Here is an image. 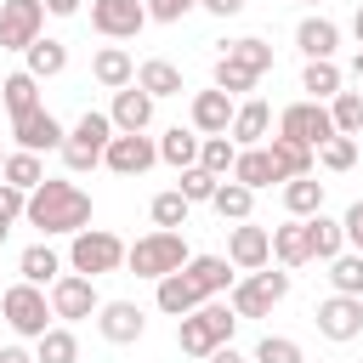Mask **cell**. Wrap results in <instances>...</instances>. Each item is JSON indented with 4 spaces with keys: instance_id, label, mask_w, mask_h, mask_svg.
Here are the masks:
<instances>
[{
    "instance_id": "1",
    "label": "cell",
    "mask_w": 363,
    "mask_h": 363,
    "mask_svg": "<svg viewBox=\"0 0 363 363\" xmlns=\"http://www.w3.org/2000/svg\"><path fill=\"white\" fill-rule=\"evenodd\" d=\"M23 221L28 227H40L45 238H57V233H85L91 227V193L79 187V182H62V176H45L34 193H28V210H23Z\"/></svg>"
},
{
    "instance_id": "2",
    "label": "cell",
    "mask_w": 363,
    "mask_h": 363,
    "mask_svg": "<svg viewBox=\"0 0 363 363\" xmlns=\"http://www.w3.org/2000/svg\"><path fill=\"white\" fill-rule=\"evenodd\" d=\"M233 329H238V312L227 301H204L199 312L176 318V346L187 357H210L216 346H233Z\"/></svg>"
},
{
    "instance_id": "3",
    "label": "cell",
    "mask_w": 363,
    "mask_h": 363,
    "mask_svg": "<svg viewBox=\"0 0 363 363\" xmlns=\"http://www.w3.org/2000/svg\"><path fill=\"white\" fill-rule=\"evenodd\" d=\"M193 255H187V238L182 233H147V238H136V244H125V267L136 272V278H170V272H182Z\"/></svg>"
},
{
    "instance_id": "4",
    "label": "cell",
    "mask_w": 363,
    "mask_h": 363,
    "mask_svg": "<svg viewBox=\"0 0 363 363\" xmlns=\"http://www.w3.org/2000/svg\"><path fill=\"white\" fill-rule=\"evenodd\" d=\"M68 267H74L79 278L119 272V267H125V238L108 233V227H85V233H74V244H68Z\"/></svg>"
},
{
    "instance_id": "5",
    "label": "cell",
    "mask_w": 363,
    "mask_h": 363,
    "mask_svg": "<svg viewBox=\"0 0 363 363\" xmlns=\"http://www.w3.org/2000/svg\"><path fill=\"white\" fill-rule=\"evenodd\" d=\"M289 295V272H250V278H238L233 289H227V306L238 312V318H267L278 301Z\"/></svg>"
},
{
    "instance_id": "6",
    "label": "cell",
    "mask_w": 363,
    "mask_h": 363,
    "mask_svg": "<svg viewBox=\"0 0 363 363\" xmlns=\"http://www.w3.org/2000/svg\"><path fill=\"white\" fill-rule=\"evenodd\" d=\"M0 312H6V323H11L17 335H28V340H40V335L51 329V301H45V289H34V284H11V289L0 295Z\"/></svg>"
},
{
    "instance_id": "7",
    "label": "cell",
    "mask_w": 363,
    "mask_h": 363,
    "mask_svg": "<svg viewBox=\"0 0 363 363\" xmlns=\"http://www.w3.org/2000/svg\"><path fill=\"white\" fill-rule=\"evenodd\" d=\"M278 136H289V142H301V147H323L329 136H335V119H329V102H289L284 113H278Z\"/></svg>"
},
{
    "instance_id": "8",
    "label": "cell",
    "mask_w": 363,
    "mask_h": 363,
    "mask_svg": "<svg viewBox=\"0 0 363 363\" xmlns=\"http://www.w3.org/2000/svg\"><path fill=\"white\" fill-rule=\"evenodd\" d=\"M45 28V0H0V51H28Z\"/></svg>"
},
{
    "instance_id": "9",
    "label": "cell",
    "mask_w": 363,
    "mask_h": 363,
    "mask_svg": "<svg viewBox=\"0 0 363 363\" xmlns=\"http://www.w3.org/2000/svg\"><path fill=\"white\" fill-rule=\"evenodd\" d=\"M91 28L102 40H136L147 28V6L142 0H91Z\"/></svg>"
},
{
    "instance_id": "10",
    "label": "cell",
    "mask_w": 363,
    "mask_h": 363,
    "mask_svg": "<svg viewBox=\"0 0 363 363\" xmlns=\"http://www.w3.org/2000/svg\"><path fill=\"white\" fill-rule=\"evenodd\" d=\"M45 301H51V318H68V323H79V318H96V284L91 278H79V272H62L51 289H45Z\"/></svg>"
},
{
    "instance_id": "11",
    "label": "cell",
    "mask_w": 363,
    "mask_h": 363,
    "mask_svg": "<svg viewBox=\"0 0 363 363\" xmlns=\"http://www.w3.org/2000/svg\"><path fill=\"white\" fill-rule=\"evenodd\" d=\"M102 164H108L113 176H142V170L159 164V142L142 136V130H136V136H119V130H113V142L102 147Z\"/></svg>"
},
{
    "instance_id": "12",
    "label": "cell",
    "mask_w": 363,
    "mask_h": 363,
    "mask_svg": "<svg viewBox=\"0 0 363 363\" xmlns=\"http://www.w3.org/2000/svg\"><path fill=\"white\" fill-rule=\"evenodd\" d=\"M227 261L238 272H261L272 261V227H255V221H233L227 233Z\"/></svg>"
},
{
    "instance_id": "13",
    "label": "cell",
    "mask_w": 363,
    "mask_h": 363,
    "mask_svg": "<svg viewBox=\"0 0 363 363\" xmlns=\"http://www.w3.org/2000/svg\"><path fill=\"white\" fill-rule=\"evenodd\" d=\"M312 323H318L323 340H357L363 335V301L357 295H329V301H318Z\"/></svg>"
},
{
    "instance_id": "14",
    "label": "cell",
    "mask_w": 363,
    "mask_h": 363,
    "mask_svg": "<svg viewBox=\"0 0 363 363\" xmlns=\"http://www.w3.org/2000/svg\"><path fill=\"white\" fill-rule=\"evenodd\" d=\"M11 136H17V147H23V153H57V147L68 142V130H62V125H57V113H45V108H34V113L11 119Z\"/></svg>"
},
{
    "instance_id": "15",
    "label": "cell",
    "mask_w": 363,
    "mask_h": 363,
    "mask_svg": "<svg viewBox=\"0 0 363 363\" xmlns=\"http://www.w3.org/2000/svg\"><path fill=\"white\" fill-rule=\"evenodd\" d=\"M142 329H147V318H142L136 301H102V306H96V335H102V340L130 346V340H142Z\"/></svg>"
},
{
    "instance_id": "16",
    "label": "cell",
    "mask_w": 363,
    "mask_h": 363,
    "mask_svg": "<svg viewBox=\"0 0 363 363\" xmlns=\"http://www.w3.org/2000/svg\"><path fill=\"white\" fill-rule=\"evenodd\" d=\"M108 119H113V130H119V136H136V130H147V125H153V96H147L142 85H125V91H113Z\"/></svg>"
},
{
    "instance_id": "17",
    "label": "cell",
    "mask_w": 363,
    "mask_h": 363,
    "mask_svg": "<svg viewBox=\"0 0 363 363\" xmlns=\"http://www.w3.org/2000/svg\"><path fill=\"white\" fill-rule=\"evenodd\" d=\"M295 45L306 51V62H335L340 28H335L329 17H301V23H295Z\"/></svg>"
},
{
    "instance_id": "18",
    "label": "cell",
    "mask_w": 363,
    "mask_h": 363,
    "mask_svg": "<svg viewBox=\"0 0 363 363\" xmlns=\"http://www.w3.org/2000/svg\"><path fill=\"white\" fill-rule=\"evenodd\" d=\"M227 125H233V96L227 91H199L193 96V130L199 136H227Z\"/></svg>"
},
{
    "instance_id": "19",
    "label": "cell",
    "mask_w": 363,
    "mask_h": 363,
    "mask_svg": "<svg viewBox=\"0 0 363 363\" xmlns=\"http://www.w3.org/2000/svg\"><path fill=\"white\" fill-rule=\"evenodd\" d=\"M91 79H96V85H108V91L136 85V62H130V51H125V45H102V51L91 57Z\"/></svg>"
},
{
    "instance_id": "20",
    "label": "cell",
    "mask_w": 363,
    "mask_h": 363,
    "mask_svg": "<svg viewBox=\"0 0 363 363\" xmlns=\"http://www.w3.org/2000/svg\"><path fill=\"white\" fill-rule=\"evenodd\" d=\"M267 130H272V108H267V102H244V108H233V125H227L233 147H261Z\"/></svg>"
},
{
    "instance_id": "21",
    "label": "cell",
    "mask_w": 363,
    "mask_h": 363,
    "mask_svg": "<svg viewBox=\"0 0 363 363\" xmlns=\"http://www.w3.org/2000/svg\"><path fill=\"white\" fill-rule=\"evenodd\" d=\"M182 272H187V278L199 284V295H204V301H216L221 289H233V284H238V278H233V261H227V255H193V261H187Z\"/></svg>"
},
{
    "instance_id": "22",
    "label": "cell",
    "mask_w": 363,
    "mask_h": 363,
    "mask_svg": "<svg viewBox=\"0 0 363 363\" xmlns=\"http://www.w3.org/2000/svg\"><path fill=\"white\" fill-rule=\"evenodd\" d=\"M233 182H238V187H250V193H261V187L284 182V176L272 170L267 147H238V159H233Z\"/></svg>"
},
{
    "instance_id": "23",
    "label": "cell",
    "mask_w": 363,
    "mask_h": 363,
    "mask_svg": "<svg viewBox=\"0 0 363 363\" xmlns=\"http://www.w3.org/2000/svg\"><path fill=\"white\" fill-rule=\"evenodd\" d=\"M17 272H23V284L51 289V284L62 278V255H57L51 244H28V250H23V261H17Z\"/></svg>"
},
{
    "instance_id": "24",
    "label": "cell",
    "mask_w": 363,
    "mask_h": 363,
    "mask_svg": "<svg viewBox=\"0 0 363 363\" xmlns=\"http://www.w3.org/2000/svg\"><path fill=\"white\" fill-rule=\"evenodd\" d=\"M204 306V295H199V284L187 278V272H170V278H159V312H170V318H187V312H199Z\"/></svg>"
},
{
    "instance_id": "25",
    "label": "cell",
    "mask_w": 363,
    "mask_h": 363,
    "mask_svg": "<svg viewBox=\"0 0 363 363\" xmlns=\"http://www.w3.org/2000/svg\"><path fill=\"white\" fill-rule=\"evenodd\" d=\"M267 159H272V170H278L284 182L312 176V147H301V142H289V136H267Z\"/></svg>"
},
{
    "instance_id": "26",
    "label": "cell",
    "mask_w": 363,
    "mask_h": 363,
    "mask_svg": "<svg viewBox=\"0 0 363 363\" xmlns=\"http://www.w3.org/2000/svg\"><path fill=\"white\" fill-rule=\"evenodd\" d=\"M306 250H312V261H335L340 250H346V233H340V221L335 216H306Z\"/></svg>"
},
{
    "instance_id": "27",
    "label": "cell",
    "mask_w": 363,
    "mask_h": 363,
    "mask_svg": "<svg viewBox=\"0 0 363 363\" xmlns=\"http://www.w3.org/2000/svg\"><path fill=\"white\" fill-rule=\"evenodd\" d=\"M23 57H28V68H23V74H34V79H57V74L68 68V45H62V40H51V34H40Z\"/></svg>"
},
{
    "instance_id": "28",
    "label": "cell",
    "mask_w": 363,
    "mask_h": 363,
    "mask_svg": "<svg viewBox=\"0 0 363 363\" xmlns=\"http://www.w3.org/2000/svg\"><path fill=\"white\" fill-rule=\"evenodd\" d=\"M108 142H113V119H108V113H91V108H85V113H79V125L68 130V147L96 153V159H102V147H108Z\"/></svg>"
},
{
    "instance_id": "29",
    "label": "cell",
    "mask_w": 363,
    "mask_h": 363,
    "mask_svg": "<svg viewBox=\"0 0 363 363\" xmlns=\"http://www.w3.org/2000/svg\"><path fill=\"white\" fill-rule=\"evenodd\" d=\"M136 85L159 102V96H182V68L176 62H164V57H153V62H142L136 68Z\"/></svg>"
},
{
    "instance_id": "30",
    "label": "cell",
    "mask_w": 363,
    "mask_h": 363,
    "mask_svg": "<svg viewBox=\"0 0 363 363\" xmlns=\"http://www.w3.org/2000/svg\"><path fill=\"white\" fill-rule=\"evenodd\" d=\"M0 102H6L11 119L34 113V108H40V79H34V74H6V79H0Z\"/></svg>"
},
{
    "instance_id": "31",
    "label": "cell",
    "mask_w": 363,
    "mask_h": 363,
    "mask_svg": "<svg viewBox=\"0 0 363 363\" xmlns=\"http://www.w3.org/2000/svg\"><path fill=\"white\" fill-rule=\"evenodd\" d=\"M0 182L6 187H17V193H34L40 182H45V164H40V153H6V164H0Z\"/></svg>"
},
{
    "instance_id": "32",
    "label": "cell",
    "mask_w": 363,
    "mask_h": 363,
    "mask_svg": "<svg viewBox=\"0 0 363 363\" xmlns=\"http://www.w3.org/2000/svg\"><path fill=\"white\" fill-rule=\"evenodd\" d=\"M284 210H289L295 221L318 216V210H323V182H318V176H295V182H284Z\"/></svg>"
},
{
    "instance_id": "33",
    "label": "cell",
    "mask_w": 363,
    "mask_h": 363,
    "mask_svg": "<svg viewBox=\"0 0 363 363\" xmlns=\"http://www.w3.org/2000/svg\"><path fill=\"white\" fill-rule=\"evenodd\" d=\"M272 255H278V267H306V261H312V250H306V221L272 227Z\"/></svg>"
},
{
    "instance_id": "34",
    "label": "cell",
    "mask_w": 363,
    "mask_h": 363,
    "mask_svg": "<svg viewBox=\"0 0 363 363\" xmlns=\"http://www.w3.org/2000/svg\"><path fill=\"white\" fill-rule=\"evenodd\" d=\"M34 363H79V340H74V329L51 323V329L34 340Z\"/></svg>"
},
{
    "instance_id": "35",
    "label": "cell",
    "mask_w": 363,
    "mask_h": 363,
    "mask_svg": "<svg viewBox=\"0 0 363 363\" xmlns=\"http://www.w3.org/2000/svg\"><path fill=\"white\" fill-rule=\"evenodd\" d=\"M159 159L176 164V170H193V164H199V130H182V125L164 130V136H159Z\"/></svg>"
},
{
    "instance_id": "36",
    "label": "cell",
    "mask_w": 363,
    "mask_h": 363,
    "mask_svg": "<svg viewBox=\"0 0 363 363\" xmlns=\"http://www.w3.org/2000/svg\"><path fill=\"white\" fill-rule=\"evenodd\" d=\"M221 57H227V62H238V68H250L255 79H261V74L272 68V45H267V40H255V34H244V40H233V45L221 51Z\"/></svg>"
},
{
    "instance_id": "37",
    "label": "cell",
    "mask_w": 363,
    "mask_h": 363,
    "mask_svg": "<svg viewBox=\"0 0 363 363\" xmlns=\"http://www.w3.org/2000/svg\"><path fill=\"white\" fill-rule=\"evenodd\" d=\"M233 159H238V147H233V136H199V170H210V176H233Z\"/></svg>"
},
{
    "instance_id": "38",
    "label": "cell",
    "mask_w": 363,
    "mask_h": 363,
    "mask_svg": "<svg viewBox=\"0 0 363 363\" xmlns=\"http://www.w3.org/2000/svg\"><path fill=\"white\" fill-rule=\"evenodd\" d=\"M147 210H153V227H159V233H182V227H187V216H193V204H187L176 187H170V193H153V204H147Z\"/></svg>"
},
{
    "instance_id": "39",
    "label": "cell",
    "mask_w": 363,
    "mask_h": 363,
    "mask_svg": "<svg viewBox=\"0 0 363 363\" xmlns=\"http://www.w3.org/2000/svg\"><path fill=\"white\" fill-rule=\"evenodd\" d=\"M329 119H335V136H357L363 130V91H335Z\"/></svg>"
},
{
    "instance_id": "40",
    "label": "cell",
    "mask_w": 363,
    "mask_h": 363,
    "mask_svg": "<svg viewBox=\"0 0 363 363\" xmlns=\"http://www.w3.org/2000/svg\"><path fill=\"white\" fill-rule=\"evenodd\" d=\"M210 204H216V216H221V221H250V204H255V193H250V187H238V182L227 176V182L216 187V199H210Z\"/></svg>"
},
{
    "instance_id": "41",
    "label": "cell",
    "mask_w": 363,
    "mask_h": 363,
    "mask_svg": "<svg viewBox=\"0 0 363 363\" xmlns=\"http://www.w3.org/2000/svg\"><path fill=\"white\" fill-rule=\"evenodd\" d=\"M329 284H335V295H357V301H363V255H357V250H352V255L340 250V255L329 261Z\"/></svg>"
},
{
    "instance_id": "42",
    "label": "cell",
    "mask_w": 363,
    "mask_h": 363,
    "mask_svg": "<svg viewBox=\"0 0 363 363\" xmlns=\"http://www.w3.org/2000/svg\"><path fill=\"white\" fill-rule=\"evenodd\" d=\"M301 91H312L306 102H329V96L340 91V68H335V62H306V74H301Z\"/></svg>"
},
{
    "instance_id": "43",
    "label": "cell",
    "mask_w": 363,
    "mask_h": 363,
    "mask_svg": "<svg viewBox=\"0 0 363 363\" xmlns=\"http://www.w3.org/2000/svg\"><path fill=\"white\" fill-rule=\"evenodd\" d=\"M318 164H323V170H352V164H357V136H329V142L318 147Z\"/></svg>"
},
{
    "instance_id": "44",
    "label": "cell",
    "mask_w": 363,
    "mask_h": 363,
    "mask_svg": "<svg viewBox=\"0 0 363 363\" xmlns=\"http://www.w3.org/2000/svg\"><path fill=\"white\" fill-rule=\"evenodd\" d=\"M216 187H221V176H210V170H199V164H193V170H182V187H176V193H182L187 204H210V199H216Z\"/></svg>"
},
{
    "instance_id": "45",
    "label": "cell",
    "mask_w": 363,
    "mask_h": 363,
    "mask_svg": "<svg viewBox=\"0 0 363 363\" xmlns=\"http://www.w3.org/2000/svg\"><path fill=\"white\" fill-rule=\"evenodd\" d=\"M216 91H227V96L255 91V74H250V68H238V62H227V57H216Z\"/></svg>"
},
{
    "instance_id": "46",
    "label": "cell",
    "mask_w": 363,
    "mask_h": 363,
    "mask_svg": "<svg viewBox=\"0 0 363 363\" xmlns=\"http://www.w3.org/2000/svg\"><path fill=\"white\" fill-rule=\"evenodd\" d=\"M255 363H306V357H301V346H295L289 335H267V340L255 346Z\"/></svg>"
},
{
    "instance_id": "47",
    "label": "cell",
    "mask_w": 363,
    "mask_h": 363,
    "mask_svg": "<svg viewBox=\"0 0 363 363\" xmlns=\"http://www.w3.org/2000/svg\"><path fill=\"white\" fill-rule=\"evenodd\" d=\"M142 6H147V23H182L199 0H142Z\"/></svg>"
},
{
    "instance_id": "48",
    "label": "cell",
    "mask_w": 363,
    "mask_h": 363,
    "mask_svg": "<svg viewBox=\"0 0 363 363\" xmlns=\"http://www.w3.org/2000/svg\"><path fill=\"white\" fill-rule=\"evenodd\" d=\"M23 210H28V193H17V187H6V182H0V227H17V221H23Z\"/></svg>"
},
{
    "instance_id": "49",
    "label": "cell",
    "mask_w": 363,
    "mask_h": 363,
    "mask_svg": "<svg viewBox=\"0 0 363 363\" xmlns=\"http://www.w3.org/2000/svg\"><path fill=\"white\" fill-rule=\"evenodd\" d=\"M340 233H346V244H352V250L363 255V199H357V204H352V210L340 216Z\"/></svg>"
},
{
    "instance_id": "50",
    "label": "cell",
    "mask_w": 363,
    "mask_h": 363,
    "mask_svg": "<svg viewBox=\"0 0 363 363\" xmlns=\"http://www.w3.org/2000/svg\"><path fill=\"white\" fill-rule=\"evenodd\" d=\"M199 6H204L210 17H238V11H244V0H199Z\"/></svg>"
},
{
    "instance_id": "51",
    "label": "cell",
    "mask_w": 363,
    "mask_h": 363,
    "mask_svg": "<svg viewBox=\"0 0 363 363\" xmlns=\"http://www.w3.org/2000/svg\"><path fill=\"white\" fill-rule=\"evenodd\" d=\"M45 11H51V17H74V11H79V0H45Z\"/></svg>"
},
{
    "instance_id": "52",
    "label": "cell",
    "mask_w": 363,
    "mask_h": 363,
    "mask_svg": "<svg viewBox=\"0 0 363 363\" xmlns=\"http://www.w3.org/2000/svg\"><path fill=\"white\" fill-rule=\"evenodd\" d=\"M204 363H244V352H233V346H216Z\"/></svg>"
},
{
    "instance_id": "53",
    "label": "cell",
    "mask_w": 363,
    "mask_h": 363,
    "mask_svg": "<svg viewBox=\"0 0 363 363\" xmlns=\"http://www.w3.org/2000/svg\"><path fill=\"white\" fill-rule=\"evenodd\" d=\"M0 363H34V357H28L23 346H0Z\"/></svg>"
},
{
    "instance_id": "54",
    "label": "cell",
    "mask_w": 363,
    "mask_h": 363,
    "mask_svg": "<svg viewBox=\"0 0 363 363\" xmlns=\"http://www.w3.org/2000/svg\"><path fill=\"white\" fill-rule=\"evenodd\" d=\"M352 34H357V51H363V6H357V17H352Z\"/></svg>"
},
{
    "instance_id": "55",
    "label": "cell",
    "mask_w": 363,
    "mask_h": 363,
    "mask_svg": "<svg viewBox=\"0 0 363 363\" xmlns=\"http://www.w3.org/2000/svg\"><path fill=\"white\" fill-rule=\"evenodd\" d=\"M352 74H357V85H363V51H357V57H352Z\"/></svg>"
},
{
    "instance_id": "56",
    "label": "cell",
    "mask_w": 363,
    "mask_h": 363,
    "mask_svg": "<svg viewBox=\"0 0 363 363\" xmlns=\"http://www.w3.org/2000/svg\"><path fill=\"white\" fill-rule=\"evenodd\" d=\"M6 233H11V227H0V244H6Z\"/></svg>"
},
{
    "instance_id": "57",
    "label": "cell",
    "mask_w": 363,
    "mask_h": 363,
    "mask_svg": "<svg viewBox=\"0 0 363 363\" xmlns=\"http://www.w3.org/2000/svg\"><path fill=\"white\" fill-rule=\"evenodd\" d=\"M0 164H6V153H0Z\"/></svg>"
},
{
    "instance_id": "58",
    "label": "cell",
    "mask_w": 363,
    "mask_h": 363,
    "mask_svg": "<svg viewBox=\"0 0 363 363\" xmlns=\"http://www.w3.org/2000/svg\"><path fill=\"white\" fill-rule=\"evenodd\" d=\"M312 6H318V0H312Z\"/></svg>"
}]
</instances>
